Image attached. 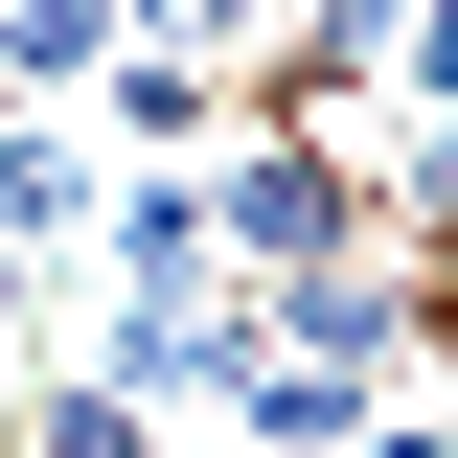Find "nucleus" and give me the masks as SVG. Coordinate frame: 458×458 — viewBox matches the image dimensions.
<instances>
[{
  "label": "nucleus",
  "mask_w": 458,
  "mask_h": 458,
  "mask_svg": "<svg viewBox=\"0 0 458 458\" xmlns=\"http://www.w3.org/2000/svg\"><path fill=\"white\" fill-rule=\"evenodd\" d=\"M92 92H114V161H183V138L229 114V69H207V47H114Z\"/></svg>",
  "instance_id": "obj_3"
},
{
  "label": "nucleus",
  "mask_w": 458,
  "mask_h": 458,
  "mask_svg": "<svg viewBox=\"0 0 458 458\" xmlns=\"http://www.w3.org/2000/svg\"><path fill=\"white\" fill-rule=\"evenodd\" d=\"M344 458H458V412H412V390H390V412H367Z\"/></svg>",
  "instance_id": "obj_5"
},
{
  "label": "nucleus",
  "mask_w": 458,
  "mask_h": 458,
  "mask_svg": "<svg viewBox=\"0 0 458 458\" xmlns=\"http://www.w3.org/2000/svg\"><path fill=\"white\" fill-rule=\"evenodd\" d=\"M0 458H161V412H138V390H92V367H23Z\"/></svg>",
  "instance_id": "obj_4"
},
{
  "label": "nucleus",
  "mask_w": 458,
  "mask_h": 458,
  "mask_svg": "<svg viewBox=\"0 0 458 458\" xmlns=\"http://www.w3.org/2000/svg\"><path fill=\"white\" fill-rule=\"evenodd\" d=\"M114 47H138V0H0V92H47V114L92 92Z\"/></svg>",
  "instance_id": "obj_2"
},
{
  "label": "nucleus",
  "mask_w": 458,
  "mask_h": 458,
  "mask_svg": "<svg viewBox=\"0 0 458 458\" xmlns=\"http://www.w3.org/2000/svg\"><path fill=\"white\" fill-rule=\"evenodd\" d=\"M23 298H47V252H0V321H23Z\"/></svg>",
  "instance_id": "obj_6"
},
{
  "label": "nucleus",
  "mask_w": 458,
  "mask_h": 458,
  "mask_svg": "<svg viewBox=\"0 0 458 458\" xmlns=\"http://www.w3.org/2000/svg\"><path fill=\"white\" fill-rule=\"evenodd\" d=\"M436 344H458V276H436Z\"/></svg>",
  "instance_id": "obj_7"
},
{
  "label": "nucleus",
  "mask_w": 458,
  "mask_h": 458,
  "mask_svg": "<svg viewBox=\"0 0 458 458\" xmlns=\"http://www.w3.org/2000/svg\"><path fill=\"white\" fill-rule=\"evenodd\" d=\"M92 229H114V138L47 114V92H0V252H92Z\"/></svg>",
  "instance_id": "obj_1"
}]
</instances>
